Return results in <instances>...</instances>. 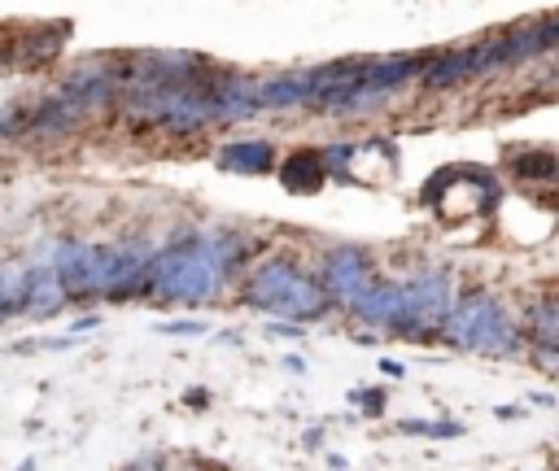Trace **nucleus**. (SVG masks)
<instances>
[{"label":"nucleus","mask_w":559,"mask_h":471,"mask_svg":"<svg viewBox=\"0 0 559 471\" xmlns=\"http://www.w3.org/2000/svg\"><path fill=\"white\" fill-rule=\"evenodd\" d=\"M249 249H253V240L245 231L183 227L157 249L153 275H148V297L175 301V305H205L236 279V270L249 262Z\"/></svg>","instance_id":"obj_1"},{"label":"nucleus","mask_w":559,"mask_h":471,"mask_svg":"<svg viewBox=\"0 0 559 471\" xmlns=\"http://www.w3.org/2000/svg\"><path fill=\"white\" fill-rule=\"evenodd\" d=\"M240 301L249 310L271 314L275 323H314V318H323L332 310V297H328L323 279L310 275V270H301L297 257H288V253L262 257L245 275Z\"/></svg>","instance_id":"obj_2"},{"label":"nucleus","mask_w":559,"mask_h":471,"mask_svg":"<svg viewBox=\"0 0 559 471\" xmlns=\"http://www.w3.org/2000/svg\"><path fill=\"white\" fill-rule=\"evenodd\" d=\"M441 340L459 353H480V358H515L528 345L524 323H515L511 310L489 292H463L441 327Z\"/></svg>","instance_id":"obj_3"},{"label":"nucleus","mask_w":559,"mask_h":471,"mask_svg":"<svg viewBox=\"0 0 559 471\" xmlns=\"http://www.w3.org/2000/svg\"><path fill=\"white\" fill-rule=\"evenodd\" d=\"M424 201L437 209L441 222H472V218H485L489 209H498L502 192H498V179L489 170H480V166H450V170L428 179Z\"/></svg>","instance_id":"obj_4"},{"label":"nucleus","mask_w":559,"mask_h":471,"mask_svg":"<svg viewBox=\"0 0 559 471\" xmlns=\"http://www.w3.org/2000/svg\"><path fill=\"white\" fill-rule=\"evenodd\" d=\"M454 279L437 266H424L415 275L402 279V323L393 336H406V340H432L441 336L450 310H454Z\"/></svg>","instance_id":"obj_5"},{"label":"nucleus","mask_w":559,"mask_h":471,"mask_svg":"<svg viewBox=\"0 0 559 471\" xmlns=\"http://www.w3.org/2000/svg\"><path fill=\"white\" fill-rule=\"evenodd\" d=\"M319 279H323L332 305L354 310L358 297L376 283V266H371V257H367L358 244H336V249L323 253V262H319Z\"/></svg>","instance_id":"obj_6"},{"label":"nucleus","mask_w":559,"mask_h":471,"mask_svg":"<svg viewBox=\"0 0 559 471\" xmlns=\"http://www.w3.org/2000/svg\"><path fill=\"white\" fill-rule=\"evenodd\" d=\"M48 262L61 279V288L70 292V301L96 297V244L92 240H57Z\"/></svg>","instance_id":"obj_7"},{"label":"nucleus","mask_w":559,"mask_h":471,"mask_svg":"<svg viewBox=\"0 0 559 471\" xmlns=\"http://www.w3.org/2000/svg\"><path fill=\"white\" fill-rule=\"evenodd\" d=\"M66 301H70V292L61 288L52 262H31V266H22V301H17V314L44 323V318L61 314Z\"/></svg>","instance_id":"obj_8"},{"label":"nucleus","mask_w":559,"mask_h":471,"mask_svg":"<svg viewBox=\"0 0 559 471\" xmlns=\"http://www.w3.org/2000/svg\"><path fill=\"white\" fill-rule=\"evenodd\" d=\"M502 227L520 244H542L555 235V209H546L537 196H511L502 201Z\"/></svg>","instance_id":"obj_9"},{"label":"nucleus","mask_w":559,"mask_h":471,"mask_svg":"<svg viewBox=\"0 0 559 471\" xmlns=\"http://www.w3.org/2000/svg\"><path fill=\"white\" fill-rule=\"evenodd\" d=\"M275 174H280V188L293 192V196H314L332 179L328 161H323V148H293V153H284Z\"/></svg>","instance_id":"obj_10"},{"label":"nucleus","mask_w":559,"mask_h":471,"mask_svg":"<svg viewBox=\"0 0 559 471\" xmlns=\"http://www.w3.org/2000/svg\"><path fill=\"white\" fill-rule=\"evenodd\" d=\"M358 323L367 327H380V331H397L402 323V279H384L376 275V283L358 297V305L349 310Z\"/></svg>","instance_id":"obj_11"},{"label":"nucleus","mask_w":559,"mask_h":471,"mask_svg":"<svg viewBox=\"0 0 559 471\" xmlns=\"http://www.w3.org/2000/svg\"><path fill=\"white\" fill-rule=\"evenodd\" d=\"M524 336L533 345L537 358H546L550 366H559V301L546 297V301H533L524 310Z\"/></svg>","instance_id":"obj_12"},{"label":"nucleus","mask_w":559,"mask_h":471,"mask_svg":"<svg viewBox=\"0 0 559 471\" xmlns=\"http://www.w3.org/2000/svg\"><path fill=\"white\" fill-rule=\"evenodd\" d=\"M214 161H218V170H227V174H266V170L280 166L271 140H236V144H223Z\"/></svg>","instance_id":"obj_13"},{"label":"nucleus","mask_w":559,"mask_h":471,"mask_svg":"<svg viewBox=\"0 0 559 471\" xmlns=\"http://www.w3.org/2000/svg\"><path fill=\"white\" fill-rule=\"evenodd\" d=\"M66 35H70V26H66V22H57V26H39V31L17 35V39H13V65L31 70V65H44V61L61 57Z\"/></svg>","instance_id":"obj_14"},{"label":"nucleus","mask_w":559,"mask_h":471,"mask_svg":"<svg viewBox=\"0 0 559 471\" xmlns=\"http://www.w3.org/2000/svg\"><path fill=\"white\" fill-rule=\"evenodd\" d=\"M397 170V148L384 140H367L354 144V161H349V179L354 183H384Z\"/></svg>","instance_id":"obj_15"},{"label":"nucleus","mask_w":559,"mask_h":471,"mask_svg":"<svg viewBox=\"0 0 559 471\" xmlns=\"http://www.w3.org/2000/svg\"><path fill=\"white\" fill-rule=\"evenodd\" d=\"M397 432L402 436H424V440H459L467 427L459 419H402Z\"/></svg>","instance_id":"obj_16"},{"label":"nucleus","mask_w":559,"mask_h":471,"mask_svg":"<svg viewBox=\"0 0 559 471\" xmlns=\"http://www.w3.org/2000/svg\"><path fill=\"white\" fill-rule=\"evenodd\" d=\"M17 301H22V266L0 262V323L17 314Z\"/></svg>","instance_id":"obj_17"},{"label":"nucleus","mask_w":559,"mask_h":471,"mask_svg":"<svg viewBox=\"0 0 559 471\" xmlns=\"http://www.w3.org/2000/svg\"><path fill=\"white\" fill-rule=\"evenodd\" d=\"M349 406H354V410H362L367 419H380V414H384V406H389V392H384L380 384H371V388H354V392H349Z\"/></svg>","instance_id":"obj_18"},{"label":"nucleus","mask_w":559,"mask_h":471,"mask_svg":"<svg viewBox=\"0 0 559 471\" xmlns=\"http://www.w3.org/2000/svg\"><path fill=\"white\" fill-rule=\"evenodd\" d=\"M157 331L162 336H201L205 323H197V318H170V323H157Z\"/></svg>","instance_id":"obj_19"},{"label":"nucleus","mask_w":559,"mask_h":471,"mask_svg":"<svg viewBox=\"0 0 559 471\" xmlns=\"http://www.w3.org/2000/svg\"><path fill=\"white\" fill-rule=\"evenodd\" d=\"M127 471H170V458H166V454H144V458H135Z\"/></svg>","instance_id":"obj_20"},{"label":"nucleus","mask_w":559,"mask_h":471,"mask_svg":"<svg viewBox=\"0 0 559 471\" xmlns=\"http://www.w3.org/2000/svg\"><path fill=\"white\" fill-rule=\"evenodd\" d=\"M183 406L205 410V406H210V392H205V388H188V392H183Z\"/></svg>","instance_id":"obj_21"},{"label":"nucleus","mask_w":559,"mask_h":471,"mask_svg":"<svg viewBox=\"0 0 559 471\" xmlns=\"http://www.w3.org/2000/svg\"><path fill=\"white\" fill-rule=\"evenodd\" d=\"M266 336H293V340H297V336H301V327H297V323H271V327H266Z\"/></svg>","instance_id":"obj_22"},{"label":"nucleus","mask_w":559,"mask_h":471,"mask_svg":"<svg viewBox=\"0 0 559 471\" xmlns=\"http://www.w3.org/2000/svg\"><path fill=\"white\" fill-rule=\"evenodd\" d=\"M380 371H384V375H393V379H397V375H406V366H402V362H393V358H384V362H380Z\"/></svg>","instance_id":"obj_23"},{"label":"nucleus","mask_w":559,"mask_h":471,"mask_svg":"<svg viewBox=\"0 0 559 471\" xmlns=\"http://www.w3.org/2000/svg\"><path fill=\"white\" fill-rule=\"evenodd\" d=\"M280 362H284V366H288V371H293V375H301V371H306V362H301V358H297V353H288V358H280Z\"/></svg>","instance_id":"obj_24"},{"label":"nucleus","mask_w":559,"mask_h":471,"mask_svg":"<svg viewBox=\"0 0 559 471\" xmlns=\"http://www.w3.org/2000/svg\"><path fill=\"white\" fill-rule=\"evenodd\" d=\"M301 440H306V449H319V445H323V436H319V427H310V432H306Z\"/></svg>","instance_id":"obj_25"},{"label":"nucleus","mask_w":559,"mask_h":471,"mask_svg":"<svg viewBox=\"0 0 559 471\" xmlns=\"http://www.w3.org/2000/svg\"><path fill=\"white\" fill-rule=\"evenodd\" d=\"M328 467H332V471H345V458H341V454H328Z\"/></svg>","instance_id":"obj_26"},{"label":"nucleus","mask_w":559,"mask_h":471,"mask_svg":"<svg viewBox=\"0 0 559 471\" xmlns=\"http://www.w3.org/2000/svg\"><path fill=\"white\" fill-rule=\"evenodd\" d=\"M17 471H35V458H26V462H22V467H17Z\"/></svg>","instance_id":"obj_27"}]
</instances>
